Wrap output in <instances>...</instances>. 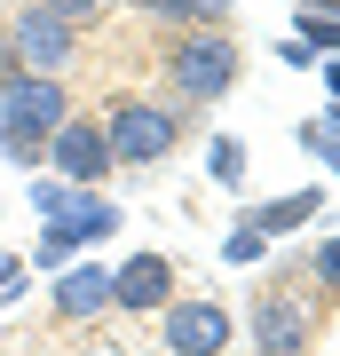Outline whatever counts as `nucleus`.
<instances>
[{"label":"nucleus","instance_id":"obj_1","mask_svg":"<svg viewBox=\"0 0 340 356\" xmlns=\"http://www.w3.org/2000/svg\"><path fill=\"white\" fill-rule=\"evenodd\" d=\"M159 72H166V88H175V103L206 111V103H222L245 79V48L229 32H175L159 48Z\"/></svg>","mask_w":340,"mask_h":356},{"label":"nucleus","instance_id":"obj_2","mask_svg":"<svg viewBox=\"0 0 340 356\" xmlns=\"http://www.w3.org/2000/svg\"><path fill=\"white\" fill-rule=\"evenodd\" d=\"M72 119V88L63 79H16L8 95H0V159L8 166H48V143H56V127Z\"/></svg>","mask_w":340,"mask_h":356},{"label":"nucleus","instance_id":"obj_3","mask_svg":"<svg viewBox=\"0 0 340 356\" xmlns=\"http://www.w3.org/2000/svg\"><path fill=\"white\" fill-rule=\"evenodd\" d=\"M103 135H111L119 166H159L182 143V111L175 103H151V95H119L111 111H103Z\"/></svg>","mask_w":340,"mask_h":356},{"label":"nucleus","instance_id":"obj_4","mask_svg":"<svg viewBox=\"0 0 340 356\" xmlns=\"http://www.w3.org/2000/svg\"><path fill=\"white\" fill-rule=\"evenodd\" d=\"M0 32H8L16 64H24L32 79H63V72L79 64V24H63V16H56V8H40V0L8 8V16H0Z\"/></svg>","mask_w":340,"mask_h":356},{"label":"nucleus","instance_id":"obj_5","mask_svg":"<svg viewBox=\"0 0 340 356\" xmlns=\"http://www.w3.org/2000/svg\"><path fill=\"white\" fill-rule=\"evenodd\" d=\"M253 356H309L316 341V309H309V293H293V285H261L253 293Z\"/></svg>","mask_w":340,"mask_h":356},{"label":"nucleus","instance_id":"obj_6","mask_svg":"<svg viewBox=\"0 0 340 356\" xmlns=\"http://www.w3.org/2000/svg\"><path fill=\"white\" fill-rule=\"evenodd\" d=\"M48 166H56V182H72V191H95V182L119 166L103 119H95V111H72V119L56 127V143H48Z\"/></svg>","mask_w":340,"mask_h":356},{"label":"nucleus","instance_id":"obj_7","mask_svg":"<svg viewBox=\"0 0 340 356\" xmlns=\"http://www.w3.org/2000/svg\"><path fill=\"white\" fill-rule=\"evenodd\" d=\"M159 341H166V356H229L238 325H229L222 301H166L159 309Z\"/></svg>","mask_w":340,"mask_h":356},{"label":"nucleus","instance_id":"obj_8","mask_svg":"<svg viewBox=\"0 0 340 356\" xmlns=\"http://www.w3.org/2000/svg\"><path fill=\"white\" fill-rule=\"evenodd\" d=\"M166 301H175V261L159 245H143L111 269V317H159Z\"/></svg>","mask_w":340,"mask_h":356},{"label":"nucleus","instance_id":"obj_9","mask_svg":"<svg viewBox=\"0 0 340 356\" xmlns=\"http://www.w3.org/2000/svg\"><path fill=\"white\" fill-rule=\"evenodd\" d=\"M56 317H63V325L111 317V269H103V261H72V269H56Z\"/></svg>","mask_w":340,"mask_h":356},{"label":"nucleus","instance_id":"obj_10","mask_svg":"<svg viewBox=\"0 0 340 356\" xmlns=\"http://www.w3.org/2000/svg\"><path fill=\"white\" fill-rule=\"evenodd\" d=\"M325 214V182H301V191H285V198H261L253 206V229H261V238H285V229H301V222H316Z\"/></svg>","mask_w":340,"mask_h":356},{"label":"nucleus","instance_id":"obj_11","mask_svg":"<svg viewBox=\"0 0 340 356\" xmlns=\"http://www.w3.org/2000/svg\"><path fill=\"white\" fill-rule=\"evenodd\" d=\"M159 32H229V0H143Z\"/></svg>","mask_w":340,"mask_h":356},{"label":"nucleus","instance_id":"obj_12","mask_svg":"<svg viewBox=\"0 0 340 356\" xmlns=\"http://www.w3.org/2000/svg\"><path fill=\"white\" fill-rule=\"evenodd\" d=\"M56 222L72 229L79 245H111V238H119V206L103 198V191H72V206H63Z\"/></svg>","mask_w":340,"mask_h":356},{"label":"nucleus","instance_id":"obj_13","mask_svg":"<svg viewBox=\"0 0 340 356\" xmlns=\"http://www.w3.org/2000/svg\"><path fill=\"white\" fill-rule=\"evenodd\" d=\"M206 175H214L222 191H238V182H245V143L238 135H214V143H206Z\"/></svg>","mask_w":340,"mask_h":356},{"label":"nucleus","instance_id":"obj_14","mask_svg":"<svg viewBox=\"0 0 340 356\" xmlns=\"http://www.w3.org/2000/svg\"><path fill=\"white\" fill-rule=\"evenodd\" d=\"M72 254H79V238L63 222H40V238H32V269H72Z\"/></svg>","mask_w":340,"mask_h":356},{"label":"nucleus","instance_id":"obj_15","mask_svg":"<svg viewBox=\"0 0 340 356\" xmlns=\"http://www.w3.org/2000/svg\"><path fill=\"white\" fill-rule=\"evenodd\" d=\"M293 143H301V151H316V159L332 166V182H340V127H332V119H301V135H293Z\"/></svg>","mask_w":340,"mask_h":356},{"label":"nucleus","instance_id":"obj_16","mask_svg":"<svg viewBox=\"0 0 340 356\" xmlns=\"http://www.w3.org/2000/svg\"><path fill=\"white\" fill-rule=\"evenodd\" d=\"M222 254L238 261V269H253V261H269V238H261L253 222H238V229H229V245H222Z\"/></svg>","mask_w":340,"mask_h":356},{"label":"nucleus","instance_id":"obj_17","mask_svg":"<svg viewBox=\"0 0 340 356\" xmlns=\"http://www.w3.org/2000/svg\"><path fill=\"white\" fill-rule=\"evenodd\" d=\"M293 40H301V48H340V16H309L301 8V32Z\"/></svg>","mask_w":340,"mask_h":356},{"label":"nucleus","instance_id":"obj_18","mask_svg":"<svg viewBox=\"0 0 340 356\" xmlns=\"http://www.w3.org/2000/svg\"><path fill=\"white\" fill-rule=\"evenodd\" d=\"M316 293H340V238L316 245Z\"/></svg>","mask_w":340,"mask_h":356},{"label":"nucleus","instance_id":"obj_19","mask_svg":"<svg viewBox=\"0 0 340 356\" xmlns=\"http://www.w3.org/2000/svg\"><path fill=\"white\" fill-rule=\"evenodd\" d=\"M32 206H40V214H63V206H72V182H32Z\"/></svg>","mask_w":340,"mask_h":356},{"label":"nucleus","instance_id":"obj_20","mask_svg":"<svg viewBox=\"0 0 340 356\" xmlns=\"http://www.w3.org/2000/svg\"><path fill=\"white\" fill-rule=\"evenodd\" d=\"M40 8H56L63 24H95V16H103V0H40Z\"/></svg>","mask_w":340,"mask_h":356},{"label":"nucleus","instance_id":"obj_21","mask_svg":"<svg viewBox=\"0 0 340 356\" xmlns=\"http://www.w3.org/2000/svg\"><path fill=\"white\" fill-rule=\"evenodd\" d=\"M16 79H24V64H16V48H8V32H0V95H8Z\"/></svg>","mask_w":340,"mask_h":356},{"label":"nucleus","instance_id":"obj_22","mask_svg":"<svg viewBox=\"0 0 340 356\" xmlns=\"http://www.w3.org/2000/svg\"><path fill=\"white\" fill-rule=\"evenodd\" d=\"M8 293H24V261H16V254H0V301H8Z\"/></svg>","mask_w":340,"mask_h":356},{"label":"nucleus","instance_id":"obj_23","mask_svg":"<svg viewBox=\"0 0 340 356\" xmlns=\"http://www.w3.org/2000/svg\"><path fill=\"white\" fill-rule=\"evenodd\" d=\"M293 8H309V16H340V0H293Z\"/></svg>","mask_w":340,"mask_h":356},{"label":"nucleus","instance_id":"obj_24","mask_svg":"<svg viewBox=\"0 0 340 356\" xmlns=\"http://www.w3.org/2000/svg\"><path fill=\"white\" fill-rule=\"evenodd\" d=\"M325 88H332V95H340V56H332V64H325Z\"/></svg>","mask_w":340,"mask_h":356}]
</instances>
